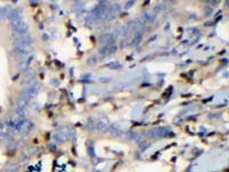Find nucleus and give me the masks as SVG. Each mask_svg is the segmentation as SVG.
<instances>
[{
    "label": "nucleus",
    "instance_id": "obj_1",
    "mask_svg": "<svg viewBox=\"0 0 229 172\" xmlns=\"http://www.w3.org/2000/svg\"><path fill=\"white\" fill-rule=\"evenodd\" d=\"M10 29L13 30L14 36H24L28 35V24L24 21L23 17H20L17 20H14L10 22Z\"/></svg>",
    "mask_w": 229,
    "mask_h": 172
},
{
    "label": "nucleus",
    "instance_id": "obj_2",
    "mask_svg": "<svg viewBox=\"0 0 229 172\" xmlns=\"http://www.w3.org/2000/svg\"><path fill=\"white\" fill-rule=\"evenodd\" d=\"M39 88H40V85H39V83H38V82H34L33 84L31 83V84L28 86L23 92L21 93V95H20V99L28 101L29 99H31V98H33V96H36V95H37V93L39 92Z\"/></svg>",
    "mask_w": 229,
    "mask_h": 172
},
{
    "label": "nucleus",
    "instance_id": "obj_3",
    "mask_svg": "<svg viewBox=\"0 0 229 172\" xmlns=\"http://www.w3.org/2000/svg\"><path fill=\"white\" fill-rule=\"evenodd\" d=\"M32 37L28 33V35H24V36H17V37H14V44L16 45H29V46H32Z\"/></svg>",
    "mask_w": 229,
    "mask_h": 172
},
{
    "label": "nucleus",
    "instance_id": "obj_4",
    "mask_svg": "<svg viewBox=\"0 0 229 172\" xmlns=\"http://www.w3.org/2000/svg\"><path fill=\"white\" fill-rule=\"evenodd\" d=\"M117 51V46L116 45H103L102 47H100L99 53L101 55H110L112 53H115Z\"/></svg>",
    "mask_w": 229,
    "mask_h": 172
},
{
    "label": "nucleus",
    "instance_id": "obj_5",
    "mask_svg": "<svg viewBox=\"0 0 229 172\" xmlns=\"http://www.w3.org/2000/svg\"><path fill=\"white\" fill-rule=\"evenodd\" d=\"M15 51L18 54L26 55L32 51V46H29V45H16Z\"/></svg>",
    "mask_w": 229,
    "mask_h": 172
},
{
    "label": "nucleus",
    "instance_id": "obj_6",
    "mask_svg": "<svg viewBox=\"0 0 229 172\" xmlns=\"http://www.w3.org/2000/svg\"><path fill=\"white\" fill-rule=\"evenodd\" d=\"M104 14H105V7H103V4L99 5V6L94 9V12H93L94 18H101V17L104 16Z\"/></svg>",
    "mask_w": 229,
    "mask_h": 172
},
{
    "label": "nucleus",
    "instance_id": "obj_7",
    "mask_svg": "<svg viewBox=\"0 0 229 172\" xmlns=\"http://www.w3.org/2000/svg\"><path fill=\"white\" fill-rule=\"evenodd\" d=\"M113 40H115V35H112V33L103 35L102 37L100 38V41H101L102 44H104V45H111Z\"/></svg>",
    "mask_w": 229,
    "mask_h": 172
},
{
    "label": "nucleus",
    "instance_id": "obj_8",
    "mask_svg": "<svg viewBox=\"0 0 229 172\" xmlns=\"http://www.w3.org/2000/svg\"><path fill=\"white\" fill-rule=\"evenodd\" d=\"M7 17L9 18L10 22L14 21V20H17V18L22 17V16H21V10H20V9H10V12H9Z\"/></svg>",
    "mask_w": 229,
    "mask_h": 172
},
{
    "label": "nucleus",
    "instance_id": "obj_9",
    "mask_svg": "<svg viewBox=\"0 0 229 172\" xmlns=\"http://www.w3.org/2000/svg\"><path fill=\"white\" fill-rule=\"evenodd\" d=\"M119 9V6L118 5H116V6H113V7L111 8L110 10H108V13H107V18H109V20H111V18H113L115 16L118 14V10Z\"/></svg>",
    "mask_w": 229,
    "mask_h": 172
},
{
    "label": "nucleus",
    "instance_id": "obj_10",
    "mask_svg": "<svg viewBox=\"0 0 229 172\" xmlns=\"http://www.w3.org/2000/svg\"><path fill=\"white\" fill-rule=\"evenodd\" d=\"M107 125H108V121H107V119H101V121H97L96 129H97L99 131H101V130H104Z\"/></svg>",
    "mask_w": 229,
    "mask_h": 172
},
{
    "label": "nucleus",
    "instance_id": "obj_11",
    "mask_svg": "<svg viewBox=\"0 0 229 172\" xmlns=\"http://www.w3.org/2000/svg\"><path fill=\"white\" fill-rule=\"evenodd\" d=\"M97 57L95 56V55H93V56H91L88 60H87V64L88 65H91V67H94V65H96V63H97Z\"/></svg>",
    "mask_w": 229,
    "mask_h": 172
},
{
    "label": "nucleus",
    "instance_id": "obj_12",
    "mask_svg": "<svg viewBox=\"0 0 229 172\" xmlns=\"http://www.w3.org/2000/svg\"><path fill=\"white\" fill-rule=\"evenodd\" d=\"M30 60H31V57H30L29 60H26V59L24 57L23 61H21V62H20V69H23V70H25V69L28 68L29 63H30Z\"/></svg>",
    "mask_w": 229,
    "mask_h": 172
},
{
    "label": "nucleus",
    "instance_id": "obj_13",
    "mask_svg": "<svg viewBox=\"0 0 229 172\" xmlns=\"http://www.w3.org/2000/svg\"><path fill=\"white\" fill-rule=\"evenodd\" d=\"M141 37H142V35H141V33H138L136 37L133 38V40H132V45H138V44L140 43V40H141Z\"/></svg>",
    "mask_w": 229,
    "mask_h": 172
}]
</instances>
